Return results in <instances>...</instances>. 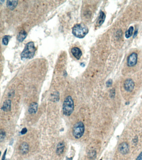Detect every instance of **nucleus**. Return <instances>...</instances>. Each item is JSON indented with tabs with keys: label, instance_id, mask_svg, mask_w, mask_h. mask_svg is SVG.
I'll list each match as a JSON object with an SVG mask.
<instances>
[{
	"label": "nucleus",
	"instance_id": "nucleus-20",
	"mask_svg": "<svg viewBox=\"0 0 142 160\" xmlns=\"http://www.w3.org/2000/svg\"><path fill=\"white\" fill-rule=\"evenodd\" d=\"M112 80L111 79H109V80H107V81L106 83V85L107 87H110L111 86V85H112Z\"/></svg>",
	"mask_w": 142,
	"mask_h": 160
},
{
	"label": "nucleus",
	"instance_id": "nucleus-12",
	"mask_svg": "<svg viewBox=\"0 0 142 160\" xmlns=\"http://www.w3.org/2000/svg\"><path fill=\"white\" fill-rule=\"evenodd\" d=\"M106 19V15L103 11H100V15L96 22V24L98 27H100L102 25Z\"/></svg>",
	"mask_w": 142,
	"mask_h": 160
},
{
	"label": "nucleus",
	"instance_id": "nucleus-14",
	"mask_svg": "<svg viewBox=\"0 0 142 160\" xmlns=\"http://www.w3.org/2000/svg\"><path fill=\"white\" fill-rule=\"evenodd\" d=\"M27 36V33L24 30L21 31L19 33L17 36V39L19 42H23Z\"/></svg>",
	"mask_w": 142,
	"mask_h": 160
},
{
	"label": "nucleus",
	"instance_id": "nucleus-21",
	"mask_svg": "<svg viewBox=\"0 0 142 160\" xmlns=\"http://www.w3.org/2000/svg\"><path fill=\"white\" fill-rule=\"evenodd\" d=\"M111 97H114L115 95V91L114 89L111 90V93H110Z\"/></svg>",
	"mask_w": 142,
	"mask_h": 160
},
{
	"label": "nucleus",
	"instance_id": "nucleus-1",
	"mask_svg": "<svg viewBox=\"0 0 142 160\" xmlns=\"http://www.w3.org/2000/svg\"><path fill=\"white\" fill-rule=\"evenodd\" d=\"M36 48L32 41L29 42L25 46V48L21 53L22 59H31L34 56Z\"/></svg>",
	"mask_w": 142,
	"mask_h": 160
},
{
	"label": "nucleus",
	"instance_id": "nucleus-15",
	"mask_svg": "<svg viewBox=\"0 0 142 160\" xmlns=\"http://www.w3.org/2000/svg\"><path fill=\"white\" fill-rule=\"evenodd\" d=\"M18 1H7V7L11 10H13L16 8V6H17L18 4Z\"/></svg>",
	"mask_w": 142,
	"mask_h": 160
},
{
	"label": "nucleus",
	"instance_id": "nucleus-4",
	"mask_svg": "<svg viewBox=\"0 0 142 160\" xmlns=\"http://www.w3.org/2000/svg\"><path fill=\"white\" fill-rule=\"evenodd\" d=\"M85 131V126L84 123L81 121L78 122L74 125L73 129V134L76 139L81 138Z\"/></svg>",
	"mask_w": 142,
	"mask_h": 160
},
{
	"label": "nucleus",
	"instance_id": "nucleus-19",
	"mask_svg": "<svg viewBox=\"0 0 142 160\" xmlns=\"http://www.w3.org/2000/svg\"><path fill=\"white\" fill-rule=\"evenodd\" d=\"M5 136V133L3 130H1V141H2L4 139Z\"/></svg>",
	"mask_w": 142,
	"mask_h": 160
},
{
	"label": "nucleus",
	"instance_id": "nucleus-5",
	"mask_svg": "<svg viewBox=\"0 0 142 160\" xmlns=\"http://www.w3.org/2000/svg\"><path fill=\"white\" fill-rule=\"evenodd\" d=\"M137 53H131L127 58V65L130 67L134 66L137 64Z\"/></svg>",
	"mask_w": 142,
	"mask_h": 160
},
{
	"label": "nucleus",
	"instance_id": "nucleus-3",
	"mask_svg": "<svg viewBox=\"0 0 142 160\" xmlns=\"http://www.w3.org/2000/svg\"><path fill=\"white\" fill-rule=\"evenodd\" d=\"M74 110V102L71 96L66 97L63 102V113L66 116H70Z\"/></svg>",
	"mask_w": 142,
	"mask_h": 160
},
{
	"label": "nucleus",
	"instance_id": "nucleus-23",
	"mask_svg": "<svg viewBox=\"0 0 142 160\" xmlns=\"http://www.w3.org/2000/svg\"><path fill=\"white\" fill-rule=\"evenodd\" d=\"M136 160H142V151L141 153L139 155L137 156Z\"/></svg>",
	"mask_w": 142,
	"mask_h": 160
},
{
	"label": "nucleus",
	"instance_id": "nucleus-11",
	"mask_svg": "<svg viewBox=\"0 0 142 160\" xmlns=\"http://www.w3.org/2000/svg\"><path fill=\"white\" fill-rule=\"evenodd\" d=\"M38 105L36 102L32 103L30 105L29 108V112L30 114H35L36 113L38 110Z\"/></svg>",
	"mask_w": 142,
	"mask_h": 160
},
{
	"label": "nucleus",
	"instance_id": "nucleus-2",
	"mask_svg": "<svg viewBox=\"0 0 142 160\" xmlns=\"http://www.w3.org/2000/svg\"><path fill=\"white\" fill-rule=\"evenodd\" d=\"M88 33V29L84 23L77 24L74 26L72 33L76 37L82 39Z\"/></svg>",
	"mask_w": 142,
	"mask_h": 160
},
{
	"label": "nucleus",
	"instance_id": "nucleus-18",
	"mask_svg": "<svg viewBox=\"0 0 142 160\" xmlns=\"http://www.w3.org/2000/svg\"><path fill=\"white\" fill-rule=\"evenodd\" d=\"M89 157L91 159H95L96 157V151H91L89 153Z\"/></svg>",
	"mask_w": 142,
	"mask_h": 160
},
{
	"label": "nucleus",
	"instance_id": "nucleus-26",
	"mask_svg": "<svg viewBox=\"0 0 142 160\" xmlns=\"http://www.w3.org/2000/svg\"><path fill=\"white\" fill-rule=\"evenodd\" d=\"M100 160H102V159H100Z\"/></svg>",
	"mask_w": 142,
	"mask_h": 160
},
{
	"label": "nucleus",
	"instance_id": "nucleus-24",
	"mask_svg": "<svg viewBox=\"0 0 142 160\" xmlns=\"http://www.w3.org/2000/svg\"><path fill=\"white\" fill-rule=\"evenodd\" d=\"M6 152H7V150H5V153H4V154L3 155V157L2 160H5V155H6Z\"/></svg>",
	"mask_w": 142,
	"mask_h": 160
},
{
	"label": "nucleus",
	"instance_id": "nucleus-16",
	"mask_svg": "<svg viewBox=\"0 0 142 160\" xmlns=\"http://www.w3.org/2000/svg\"><path fill=\"white\" fill-rule=\"evenodd\" d=\"M133 30L134 28L133 27H131L129 28L125 33V37L126 38H129L131 37Z\"/></svg>",
	"mask_w": 142,
	"mask_h": 160
},
{
	"label": "nucleus",
	"instance_id": "nucleus-8",
	"mask_svg": "<svg viewBox=\"0 0 142 160\" xmlns=\"http://www.w3.org/2000/svg\"><path fill=\"white\" fill-rule=\"evenodd\" d=\"M71 52L72 55L77 59L79 60L82 55L81 50L78 47H74L71 49Z\"/></svg>",
	"mask_w": 142,
	"mask_h": 160
},
{
	"label": "nucleus",
	"instance_id": "nucleus-17",
	"mask_svg": "<svg viewBox=\"0 0 142 160\" xmlns=\"http://www.w3.org/2000/svg\"><path fill=\"white\" fill-rule=\"evenodd\" d=\"M10 37L9 36H5L3 37V43L5 46L8 45L9 41V39Z\"/></svg>",
	"mask_w": 142,
	"mask_h": 160
},
{
	"label": "nucleus",
	"instance_id": "nucleus-7",
	"mask_svg": "<svg viewBox=\"0 0 142 160\" xmlns=\"http://www.w3.org/2000/svg\"><path fill=\"white\" fill-rule=\"evenodd\" d=\"M118 150L121 153L123 154H126L129 152V145L126 142H123L119 145Z\"/></svg>",
	"mask_w": 142,
	"mask_h": 160
},
{
	"label": "nucleus",
	"instance_id": "nucleus-9",
	"mask_svg": "<svg viewBox=\"0 0 142 160\" xmlns=\"http://www.w3.org/2000/svg\"><path fill=\"white\" fill-rule=\"evenodd\" d=\"M19 149L20 152L21 154H27L29 151V144L27 143L23 142L20 145Z\"/></svg>",
	"mask_w": 142,
	"mask_h": 160
},
{
	"label": "nucleus",
	"instance_id": "nucleus-22",
	"mask_svg": "<svg viewBox=\"0 0 142 160\" xmlns=\"http://www.w3.org/2000/svg\"><path fill=\"white\" fill-rule=\"evenodd\" d=\"M27 129L26 128H24L21 131V134H25L27 133Z\"/></svg>",
	"mask_w": 142,
	"mask_h": 160
},
{
	"label": "nucleus",
	"instance_id": "nucleus-10",
	"mask_svg": "<svg viewBox=\"0 0 142 160\" xmlns=\"http://www.w3.org/2000/svg\"><path fill=\"white\" fill-rule=\"evenodd\" d=\"M11 100H6L3 105L2 109L4 112H9L11 110Z\"/></svg>",
	"mask_w": 142,
	"mask_h": 160
},
{
	"label": "nucleus",
	"instance_id": "nucleus-13",
	"mask_svg": "<svg viewBox=\"0 0 142 160\" xmlns=\"http://www.w3.org/2000/svg\"><path fill=\"white\" fill-rule=\"evenodd\" d=\"M65 148V144L63 142H60L58 144L57 146L56 153L58 155H60L63 153Z\"/></svg>",
	"mask_w": 142,
	"mask_h": 160
},
{
	"label": "nucleus",
	"instance_id": "nucleus-6",
	"mask_svg": "<svg viewBox=\"0 0 142 160\" xmlns=\"http://www.w3.org/2000/svg\"><path fill=\"white\" fill-rule=\"evenodd\" d=\"M135 87L134 81L131 79H127L125 81L124 83V87L125 91L131 92L133 91Z\"/></svg>",
	"mask_w": 142,
	"mask_h": 160
},
{
	"label": "nucleus",
	"instance_id": "nucleus-25",
	"mask_svg": "<svg viewBox=\"0 0 142 160\" xmlns=\"http://www.w3.org/2000/svg\"><path fill=\"white\" fill-rule=\"evenodd\" d=\"M137 30H136V31H135V32L134 34V36H133L134 38L135 37H136V35H137Z\"/></svg>",
	"mask_w": 142,
	"mask_h": 160
}]
</instances>
